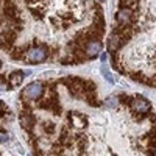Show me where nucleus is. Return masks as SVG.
Returning a JSON list of instances; mask_svg holds the SVG:
<instances>
[{
    "label": "nucleus",
    "mask_w": 156,
    "mask_h": 156,
    "mask_svg": "<svg viewBox=\"0 0 156 156\" xmlns=\"http://www.w3.org/2000/svg\"><path fill=\"white\" fill-rule=\"evenodd\" d=\"M42 92H44L42 83L33 81V83H30L27 87L23 89L22 95H23V98H27V100H36V98H39V97L42 95Z\"/></svg>",
    "instance_id": "f257e3e1"
},
{
    "label": "nucleus",
    "mask_w": 156,
    "mask_h": 156,
    "mask_svg": "<svg viewBox=\"0 0 156 156\" xmlns=\"http://www.w3.org/2000/svg\"><path fill=\"white\" fill-rule=\"evenodd\" d=\"M47 48H44V47H31L28 51H27V61H30V62H34V64H39V62H42V61H45V58H47Z\"/></svg>",
    "instance_id": "f03ea898"
},
{
    "label": "nucleus",
    "mask_w": 156,
    "mask_h": 156,
    "mask_svg": "<svg viewBox=\"0 0 156 156\" xmlns=\"http://www.w3.org/2000/svg\"><path fill=\"white\" fill-rule=\"evenodd\" d=\"M131 108L136 112H148L150 111V103L144 98H134V100H131Z\"/></svg>",
    "instance_id": "7ed1b4c3"
},
{
    "label": "nucleus",
    "mask_w": 156,
    "mask_h": 156,
    "mask_svg": "<svg viewBox=\"0 0 156 156\" xmlns=\"http://www.w3.org/2000/svg\"><path fill=\"white\" fill-rule=\"evenodd\" d=\"M100 51H101V44L98 41H89L86 44V56L94 58L100 53Z\"/></svg>",
    "instance_id": "20e7f679"
},
{
    "label": "nucleus",
    "mask_w": 156,
    "mask_h": 156,
    "mask_svg": "<svg viewBox=\"0 0 156 156\" xmlns=\"http://www.w3.org/2000/svg\"><path fill=\"white\" fill-rule=\"evenodd\" d=\"M33 123H34V119H33V115H31L30 112L20 114V125H22L25 129H31Z\"/></svg>",
    "instance_id": "39448f33"
},
{
    "label": "nucleus",
    "mask_w": 156,
    "mask_h": 156,
    "mask_svg": "<svg viewBox=\"0 0 156 156\" xmlns=\"http://www.w3.org/2000/svg\"><path fill=\"white\" fill-rule=\"evenodd\" d=\"M129 19H131V9L123 8L117 12V20L119 22H129Z\"/></svg>",
    "instance_id": "423d86ee"
},
{
    "label": "nucleus",
    "mask_w": 156,
    "mask_h": 156,
    "mask_svg": "<svg viewBox=\"0 0 156 156\" xmlns=\"http://www.w3.org/2000/svg\"><path fill=\"white\" fill-rule=\"evenodd\" d=\"M22 81H23V73L22 72H14V73L9 75V84L19 86V84H22Z\"/></svg>",
    "instance_id": "0eeeda50"
},
{
    "label": "nucleus",
    "mask_w": 156,
    "mask_h": 156,
    "mask_svg": "<svg viewBox=\"0 0 156 156\" xmlns=\"http://www.w3.org/2000/svg\"><path fill=\"white\" fill-rule=\"evenodd\" d=\"M70 119H72V122H73V126H76V128H83V126L86 125V117H83V115L70 114Z\"/></svg>",
    "instance_id": "6e6552de"
},
{
    "label": "nucleus",
    "mask_w": 156,
    "mask_h": 156,
    "mask_svg": "<svg viewBox=\"0 0 156 156\" xmlns=\"http://www.w3.org/2000/svg\"><path fill=\"white\" fill-rule=\"evenodd\" d=\"M101 75L105 76V80H106L108 83L114 84V81H115V80H114V76H112V73L109 72V69H108V67L105 66V64H103V67H101Z\"/></svg>",
    "instance_id": "1a4fd4ad"
},
{
    "label": "nucleus",
    "mask_w": 156,
    "mask_h": 156,
    "mask_svg": "<svg viewBox=\"0 0 156 156\" xmlns=\"http://www.w3.org/2000/svg\"><path fill=\"white\" fill-rule=\"evenodd\" d=\"M106 105H108L109 108H115V105H117V98H115V97H109V98L106 100Z\"/></svg>",
    "instance_id": "9d476101"
},
{
    "label": "nucleus",
    "mask_w": 156,
    "mask_h": 156,
    "mask_svg": "<svg viewBox=\"0 0 156 156\" xmlns=\"http://www.w3.org/2000/svg\"><path fill=\"white\" fill-rule=\"evenodd\" d=\"M6 89H8L6 83H5V81H2V80H0V90H6Z\"/></svg>",
    "instance_id": "9b49d317"
},
{
    "label": "nucleus",
    "mask_w": 156,
    "mask_h": 156,
    "mask_svg": "<svg viewBox=\"0 0 156 156\" xmlns=\"http://www.w3.org/2000/svg\"><path fill=\"white\" fill-rule=\"evenodd\" d=\"M8 140V136H5V134H0V142H6Z\"/></svg>",
    "instance_id": "f8f14e48"
},
{
    "label": "nucleus",
    "mask_w": 156,
    "mask_h": 156,
    "mask_svg": "<svg viewBox=\"0 0 156 156\" xmlns=\"http://www.w3.org/2000/svg\"><path fill=\"white\" fill-rule=\"evenodd\" d=\"M106 59H108V55H106V53H103V55H101V62L105 64V62H106Z\"/></svg>",
    "instance_id": "ddd939ff"
},
{
    "label": "nucleus",
    "mask_w": 156,
    "mask_h": 156,
    "mask_svg": "<svg viewBox=\"0 0 156 156\" xmlns=\"http://www.w3.org/2000/svg\"><path fill=\"white\" fill-rule=\"evenodd\" d=\"M101 2H103V0H101Z\"/></svg>",
    "instance_id": "4468645a"
}]
</instances>
